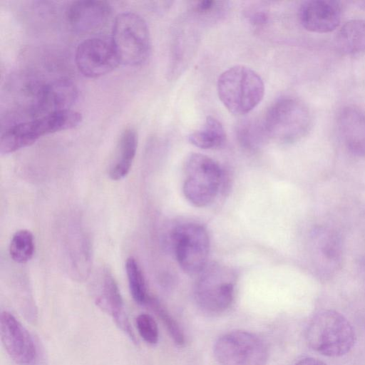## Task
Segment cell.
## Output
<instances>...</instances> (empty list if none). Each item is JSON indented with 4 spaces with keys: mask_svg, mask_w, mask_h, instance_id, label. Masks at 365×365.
Listing matches in <instances>:
<instances>
[{
    "mask_svg": "<svg viewBox=\"0 0 365 365\" xmlns=\"http://www.w3.org/2000/svg\"><path fill=\"white\" fill-rule=\"evenodd\" d=\"M295 365H327L322 361L314 357H305L298 361Z\"/></svg>",
    "mask_w": 365,
    "mask_h": 365,
    "instance_id": "obj_28",
    "label": "cell"
},
{
    "mask_svg": "<svg viewBox=\"0 0 365 365\" xmlns=\"http://www.w3.org/2000/svg\"><path fill=\"white\" fill-rule=\"evenodd\" d=\"M223 171L212 158L201 153H192L185 165L182 191L192 205L204 207L217 197L222 182Z\"/></svg>",
    "mask_w": 365,
    "mask_h": 365,
    "instance_id": "obj_6",
    "label": "cell"
},
{
    "mask_svg": "<svg viewBox=\"0 0 365 365\" xmlns=\"http://www.w3.org/2000/svg\"><path fill=\"white\" fill-rule=\"evenodd\" d=\"M82 119L79 112L68 109L10 125L1 132L0 153H14L34 144L42 136L76 128Z\"/></svg>",
    "mask_w": 365,
    "mask_h": 365,
    "instance_id": "obj_1",
    "label": "cell"
},
{
    "mask_svg": "<svg viewBox=\"0 0 365 365\" xmlns=\"http://www.w3.org/2000/svg\"><path fill=\"white\" fill-rule=\"evenodd\" d=\"M191 144L201 149H216L225 143L226 133L222 123L212 116L207 117L202 128L188 136Z\"/></svg>",
    "mask_w": 365,
    "mask_h": 365,
    "instance_id": "obj_20",
    "label": "cell"
},
{
    "mask_svg": "<svg viewBox=\"0 0 365 365\" xmlns=\"http://www.w3.org/2000/svg\"><path fill=\"white\" fill-rule=\"evenodd\" d=\"M220 100L232 114L245 115L262 101L264 84L252 68L237 65L221 73L217 83Z\"/></svg>",
    "mask_w": 365,
    "mask_h": 365,
    "instance_id": "obj_2",
    "label": "cell"
},
{
    "mask_svg": "<svg viewBox=\"0 0 365 365\" xmlns=\"http://www.w3.org/2000/svg\"><path fill=\"white\" fill-rule=\"evenodd\" d=\"M336 48L346 56L365 54V19H356L346 22L335 36Z\"/></svg>",
    "mask_w": 365,
    "mask_h": 365,
    "instance_id": "obj_19",
    "label": "cell"
},
{
    "mask_svg": "<svg viewBox=\"0 0 365 365\" xmlns=\"http://www.w3.org/2000/svg\"><path fill=\"white\" fill-rule=\"evenodd\" d=\"M111 13V7L107 1L81 0L73 1L68 6L66 17L76 32L90 33L103 26Z\"/></svg>",
    "mask_w": 365,
    "mask_h": 365,
    "instance_id": "obj_14",
    "label": "cell"
},
{
    "mask_svg": "<svg viewBox=\"0 0 365 365\" xmlns=\"http://www.w3.org/2000/svg\"><path fill=\"white\" fill-rule=\"evenodd\" d=\"M147 304H148L153 311L158 315L173 341L177 344H183L184 335L175 319L155 299L149 297Z\"/></svg>",
    "mask_w": 365,
    "mask_h": 365,
    "instance_id": "obj_24",
    "label": "cell"
},
{
    "mask_svg": "<svg viewBox=\"0 0 365 365\" xmlns=\"http://www.w3.org/2000/svg\"><path fill=\"white\" fill-rule=\"evenodd\" d=\"M138 147V133L133 127L125 128L118 138L114 158L109 169L113 180L125 178L129 173Z\"/></svg>",
    "mask_w": 365,
    "mask_h": 365,
    "instance_id": "obj_18",
    "label": "cell"
},
{
    "mask_svg": "<svg viewBox=\"0 0 365 365\" xmlns=\"http://www.w3.org/2000/svg\"><path fill=\"white\" fill-rule=\"evenodd\" d=\"M342 7L339 1L332 0H311L302 4L299 19L307 31L314 33H328L340 24Z\"/></svg>",
    "mask_w": 365,
    "mask_h": 365,
    "instance_id": "obj_13",
    "label": "cell"
},
{
    "mask_svg": "<svg viewBox=\"0 0 365 365\" xmlns=\"http://www.w3.org/2000/svg\"><path fill=\"white\" fill-rule=\"evenodd\" d=\"M136 327L140 336L146 343L155 344L158 341V327L150 315L139 314L136 318Z\"/></svg>",
    "mask_w": 365,
    "mask_h": 365,
    "instance_id": "obj_25",
    "label": "cell"
},
{
    "mask_svg": "<svg viewBox=\"0 0 365 365\" xmlns=\"http://www.w3.org/2000/svg\"><path fill=\"white\" fill-rule=\"evenodd\" d=\"M336 128L346 148L365 157V112L354 106L343 107L336 117Z\"/></svg>",
    "mask_w": 365,
    "mask_h": 365,
    "instance_id": "obj_15",
    "label": "cell"
},
{
    "mask_svg": "<svg viewBox=\"0 0 365 365\" xmlns=\"http://www.w3.org/2000/svg\"><path fill=\"white\" fill-rule=\"evenodd\" d=\"M223 2L205 0L197 2L194 7L193 11L199 16H209L219 12V10L222 9Z\"/></svg>",
    "mask_w": 365,
    "mask_h": 365,
    "instance_id": "obj_26",
    "label": "cell"
},
{
    "mask_svg": "<svg viewBox=\"0 0 365 365\" xmlns=\"http://www.w3.org/2000/svg\"><path fill=\"white\" fill-rule=\"evenodd\" d=\"M0 334L4 348L15 364H36L38 352L32 336L12 314L6 311L1 313Z\"/></svg>",
    "mask_w": 365,
    "mask_h": 365,
    "instance_id": "obj_12",
    "label": "cell"
},
{
    "mask_svg": "<svg viewBox=\"0 0 365 365\" xmlns=\"http://www.w3.org/2000/svg\"><path fill=\"white\" fill-rule=\"evenodd\" d=\"M34 251V237L29 230H21L13 235L9 246V254L14 261L17 263H25L31 259Z\"/></svg>",
    "mask_w": 365,
    "mask_h": 365,
    "instance_id": "obj_23",
    "label": "cell"
},
{
    "mask_svg": "<svg viewBox=\"0 0 365 365\" xmlns=\"http://www.w3.org/2000/svg\"><path fill=\"white\" fill-rule=\"evenodd\" d=\"M75 62L78 71L91 78L106 75L120 63L111 41L101 38L81 42L76 48Z\"/></svg>",
    "mask_w": 365,
    "mask_h": 365,
    "instance_id": "obj_11",
    "label": "cell"
},
{
    "mask_svg": "<svg viewBox=\"0 0 365 365\" xmlns=\"http://www.w3.org/2000/svg\"><path fill=\"white\" fill-rule=\"evenodd\" d=\"M125 270L132 297L139 304H147L149 296L147 294L145 281L138 262L133 257L127 259Z\"/></svg>",
    "mask_w": 365,
    "mask_h": 365,
    "instance_id": "obj_22",
    "label": "cell"
},
{
    "mask_svg": "<svg viewBox=\"0 0 365 365\" xmlns=\"http://www.w3.org/2000/svg\"><path fill=\"white\" fill-rule=\"evenodd\" d=\"M96 304L109 314L116 324L133 342H136L134 332L124 310V304L118 284L109 272H106Z\"/></svg>",
    "mask_w": 365,
    "mask_h": 365,
    "instance_id": "obj_16",
    "label": "cell"
},
{
    "mask_svg": "<svg viewBox=\"0 0 365 365\" xmlns=\"http://www.w3.org/2000/svg\"><path fill=\"white\" fill-rule=\"evenodd\" d=\"M199 274L195 287L197 303L208 313L223 312L234 298V275L225 267L215 264H207Z\"/></svg>",
    "mask_w": 365,
    "mask_h": 365,
    "instance_id": "obj_8",
    "label": "cell"
},
{
    "mask_svg": "<svg viewBox=\"0 0 365 365\" xmlns=\"http://www.w3.org/2000/svg\"><path fill=\"white\" fill-rule=\"evenodd\" d=\"M236 136L240 145L248 151L259 150L269 139L263 122L245 119L236 126Z\"/></svg>",
    "mask_w": 365,
    "mask_h": 365,
    "instance_id": "obj_21",
    "label": "cell"
},
{
    "mask_svg": "<svg viewBox=\"0 0 365 365\" xmlns=\"http://www.w3.org/2000/svg\"><path fill=\"white\" fill-rule=\"evenodd\" d=\"M111 42L120 63L123 65H143L151 53V40L147 23L134 12H123L115 17Z\"/></svg>",
    "mask_w": 365,
    "mask_h": 365,
    "instance_id": "obj_5",
    "label": "cell"
},
{
    "mask_svg": "<svg viewBox=\"0 0 365 365\" xmlns=\"http://www.w3.org/2000/svg\"><path fill=\"white\" fill-rule=\"evenodd\" d=\"M311 264L317 277L328 279L341 269L344 247L341 235L328 227H317L309 242Z\"/></svg>",
    "mask_w": 365,
    "mask_h": 365,
    "instance_id": "obj_10",
    "label": "cell"
},
{
    "mask_svg": "<svg viewBox=\"0 0 365 365\" xmlns=\"http://www.w3.org/2000/svg\"><path fill=\"white\" fill-rule=\"evenodd\" d=\"M171 239L181 269L189 274H199L207 265L210 252L206 228L195 222L182 223L174 228Z\"/></svg>",
    "mask_w": 365,
    "mask_h": 365,
    "instance_id": "obj_7",
    "label": "cell"
},
{
    "mask_svg": "<svg viewBox=\"0 0 365 365\" xmlns=\"http://www.w3.org/2000/svg\"><path fill=\"white\" fill-rule=\"evenodd\" d=\"M306 339L309 346L327 356H341L347 354L356 341L354 329L341 313L324 309L310 319Z\"/></svg>",
    "mask_w": 365,
    "mask_h": 365,
    "instance_id": "obj_3",
    "label": "cell"
},
{
    "mask_svg": "<svg viewBox=\"0 0 365 365\" xmlns=\"http://www.w3.org/2000/svg\"><path fill=\"white\" fill-rule=\"evenodd\" d=\"M214 354L221 365H266L268 356L264 341L245 331L220 336L215 344Z\"/></svg>",
    "mask_w": 365,
    "mask_h": 365,
    "instance_id": "obj_9",
    "label": "cell"
},
{
    "mask_svg": "<svg viewBox=\"0 0 365 365\" xmlns=\"http://www.w3.org/2000/svg\"><path fill=\"white\" fill-rule=\"evenodd\" d=\"M78 93L72 81L61 78L46 83L40 106V117L56 111L71 109Z\"/></svg>",
    "mask_w": 365,
    "mask_h": 365,
    "instance_id": "obj_17",
    "label": "cell"
},
{
    "mask_svg": "<svg viewBox=\"0 0 365 365\" xmlns=\"http://www.w3.org/2000/svg\"><path fill=\"white\" fill-rule=\"evenodd\" d=\"M262 122L269 138L292 144L307 135L312 127V116L302 101L284 96L270 106Z\"/></svg>",
    "mask_w": 365,
    "mask_h": 365,
    "instance_id": "obj_4",
    "label": "cell"
},
{
    "mask_svg": "<svg viewBox=\"0 0 365 365\" xmlns=\"http://www.w3.org/2000/svg\"><path fill=\"white\" fill-rule=\"evenodd\" d=\"M250 22L255 26H261L267 21L268 16L266 11L261 9H254L247 14Z\"/></svg>",
    "mask_w": 365,
    "mask_h": 365,
    "instance_id": "obj_27",
    "label": "cell"
},
{
    "mask_svg": "<svg viewBox=\"0 0 365 365\" xmlns=\"http://www.w3.org/2000/svg\"><path fill=\"white\" fill-rule=\"evenodd\" d=\"M359 4L361 5L360 6L365 9V1L359 2Z\"/></svg>",
    "mask_w": 365,
    "mask_h": 365,
    "instance_id": "obj_29",
    "label": "cell"
}]
</instances>
